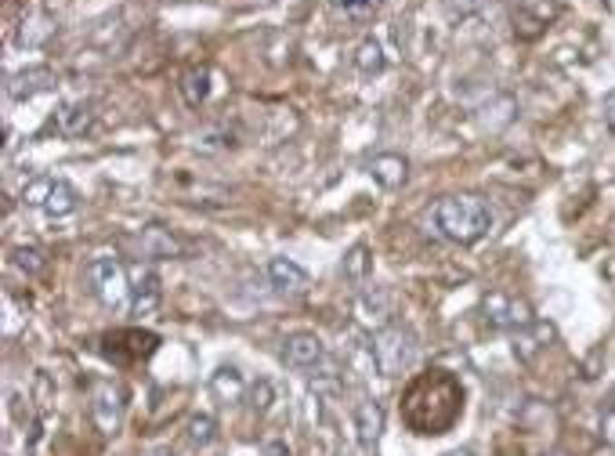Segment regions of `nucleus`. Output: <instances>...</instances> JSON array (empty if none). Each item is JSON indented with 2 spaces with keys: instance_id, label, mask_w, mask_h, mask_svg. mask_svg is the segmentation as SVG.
<instances>
[{
  "instance_id": "obj_3",
  "label": "nucleus",
  "mask_w": 615,
  "mask_h": 456,
  "mask_svg": "<svg viewBox=\"0 0 615 456\" xmlns=\"http://www.w3.org/2000/svg\"><path fill=\"white\" fill-rule=\"evenodd\" d=\"M84 279H87V290L105 304V308H123V304L131 301V276H127V268L109 254H98L87 261L84 268Z\"/></svg>"
},
{
  "instance_id": "obj_2",
  "label": "nucleus",
  "mask_w": 615,
  "mask_h": 456,
  "mask_svg": "<svg viewBox=\"0 0 615 456\" xmlns=\"http://www.w3.org/2000/svg\"><path fill=\"white\" fill-rule=\"evenodd\" d=\"M417 333L409 330V326H398V323H388L384 330H377L373 337V362H377V370L384 377H398V373H406L413 362H417Z\"/></svg>"
},
{
  "instance_id": "obj_19",
  "label": "nucleus",
  "mask_w": 615,
  "mask_h": 456,
  "mask_svg": "<svg viewBox=\"0 0 615 456\" xmlns=\"http://www.w3.org/2000/svg\"><path fill=\"white\" fill-rule=\"evenodd\" d=\"M210 391H214L221 402H239L243 399L246 384H243V377H239L236 366H221V370L210 377Z\"/></svg>"
},
{
  "instance_id": "obj_32",
  "label": "nucleus",
  "mask_w": 615,
  "mask_h": 456,
  "mask_svg": "<svg viewBox=\"0 0 615 456\" xmlns=\"http://www.w3.org/2000/svg\"><path fill=\"white\" fill-rule=\"evenodd\" d=\"M608 4H612V11H615V0H608Z\"/></svg>"
},
{
  "instance_id": "obj_1",
  "label": "nucleus",
  "mask_w": 615,
  "mask_h": 456,
  "mask_svg": "<svg viewBox=\"0 0 615 456\" xmlns=\"http://www.w3.org/2000/svg\"><path fill=\"white\" fill-rule=\"evenodd\" d=\"M431 221H435L442 239L460 243V247H471V243L489 236L492 210L482 196H445V200H438Z\"/></svg>"
},
{
  "instance_id": "obj_4",
  "label": "nucleus",
  "mask_w": 615,
  "mask_h": 456,
  "mask_svg": "<svg viewBox=\"0 0 615 456\" xmlns=\"http://www.w3.org/2000/svg\"><path fill=\"white\" fill-rule=\"evenodd\" d=\"M482 312H485V319H489V326H496V330L518 333V330H525V326L536 323L532 304L521 301V297H514V294H503V290L482 297Z\"/></svg>"
},
{
  "instance_id": "obj_26",
  "label": "nucleus",
  "mask_w": 615,
  "mask_h": 456,
  "mask_svg": "<svg viewBox=\"0 0 615 456\" xmlns=\"http://www.w3.org/2000/svg\"><path fill=\"white\" fill-rule=\"evenodd\" d=\"M333 8L344 11V15H355V19H362V15H369V11H377L380 0H330Z\"/></svg>"
},
{
  "instance_id": "obj_10",
  "label": "nucleus",
  "mask_w": 615,
  "mask_h": 456,
  "mask_svg": "<svg viewBox=\"0 0 615 456\" xmlns=\"http://www.w3.org/2000/svg\"><path fill=\"white\" fill-rule=\"evenodd\" d=\"M355 435H359V446L369 456L377 453L380 435H384V409H380L377 399H362L355 406Z\"/></svg>"
},
{
  "instance_id": "obj_9",
  "label": "nucleus",
  "mask_w": 615,
  "mask_h": 456,
  "mask_svg": "<svg viewBox=\"0 0 615 456\" xmlns=\"http://www.w3.org/2000/svg\"><path fill=\"white\" fill-rule=\"evenodd\" d=\"M322 359H326V348L315 333H290L283 341V362L290 370H315Z\"/></svg>"
},
{
  "instance_id": "obj_13",
  "label": "nucleus",
  "mask_w": 615,
  "mask_h": 456,
  "mask_svg": "<svg viewBox=\"0 0 615 456\" xmlns=\"http://www.w3.org/2000/svg\"><path fill=\"white\" fill-rule=\"evenodd\" d=\"M369 174H373V181H377L380 189H402L409 178V163H406V156L384 152V156H373V160H369Z\"/></svg>"
},
{
  "instance_id": "obj_31",
  "label": "nucleus",
  "mask_w": 615,
  "mask_h": 456,
  "mask_svg": "<svg viewBox=\"0 0 615 456\" xmlns=\"http://www.w3.org/2000/svg\"><path fill=\"white\" fill-rule=\"evenodd\" d=\"M445 456H471L467 449H456V453H445Z\"/></svg>"
},
{
  "instance_id": "obj_17",
  "label": "nucleus",
  "mask_w": 615,
  "mask_h": 456,
  "mask_svg": "<svg viewBox=\"0 0 615 456\" xmlns=\"http://www.w3.org/2000/svg\"><path fill=\"white\" fill-rule=\"evenodd\" d=\"M55 19L37 11V15H29L22 19V29H19V44L22 48H40V44H48V37H55Z\"/></svg>"
},
{
  "instance_id": "obj_28",
  "label": "nucleus",
  "mask_w": 615,
  "mask_h": 456,
  "mask_svg": "<svg viewBox=\"0 0 615 456\" xmlns=\"http://www.w3.org/2000/svg\"><path fill=\"white\" fill-rule=\"evenodd\" d=\"M449 8H453V15H460V19H471L474 11L485 8V0H449Z\"/></svg>"
},
{
  "instance_id": "obj_20",
  "label": "nucleus",
  "mask_w": 615,
  "mask_h": 456,
  "mask_svg": "<svg viewBox=\"0 0 615 456\" xmlns=\"http://www.w3.org/2000/svg\"><path fill=\"white\" fill-rule=\"evenodd\" d=\"M40 210H44L48 218H66V214H73V210H76V192H73V185H66V181H55V189H51L48 203H44Z\"/></svg>"
},
{
  "instance_id": "obj_18",
  "label": "nucleus",
  "mask_w": 615,
  "mask_h": 456,
  "mask_svg": "<svg viewBox=\"0 0 615 456\" xmlns=\"http://www.w3.org/2000/svg\"><path fill=\"white\" fill-rule=\"evenodd\" d=\"M210 80H214V76H210V69L207 66H196V69H189V73L181 76V98H185V102L192 105V109H199V105L207 102L210 98Z\"/></svg>"
},
{
  "instance_id": "obj_25",
  "label": "nucleus",
  "mask_w": 615,
  "mask_h": 456,
  "mask_svg": "<svg viewBox=\"0 0 615 456\" xmlns=\"http://www.w3.org/2000/svg\"><path fill=\"white\" fill-rule=\"evenodd\" d=\"M55 181L58 178H48V174H40V178L26 181V189H22V203L26 207H44L51 196V189H55Z\"/></svg>"
},
{
  "instance_id": "obj_29",
  "label": "nucleus",
  "mask_w": 615,
  "mask_h": 456,
  "mask_svg": "<svg viewBox=\"0 0 615 456\" xmlns=\"http://www.w3.org/2000/svg\"><path fill=\"white\" fill-rule=\"evenodd\" d=\"M601 113H605V127L615 134V91H608V95H605V105H601Z\"/></svg>"
},
{
  "instance_id": "obj_12",
  "label": "nucleus",
  "mask_w": 615,
  "mask_h": 456,
  "mask_svg": "<svg viewBox=\"0 0 615 456\" xmlns=\"http://www.w3.org/2000/svg\"><path fill=\"white\" fill-rule=\"evenodd\" d=\"M138 247H142V257H149V261L181 257L178 236H171V228H163V225H145L142 236H138Z\"/></svg>"
},
{
  "instance_id": "obj_6",
  "label": "nucleus",
  "mask_w": 615,
  "mask_h": 456,
  "mask_svg": "<svg viewBox=\"0 0 615 456\" xmlns=\"http://www.w3.org/2000/svg\"><path fill=\"white\" fill-rule=\"evenodd\" d=\"M156 352V333H142V330H120L113 337H105V355L120 366L127 362H138L145 355Z\"/></svg>"
},
{
  "instance_id": "obj_27",
  "label": "nucleus",
  "mask_w": 615,
  "mask_h": 456,
  "mask_svg": "<svg viewBox=\"0 0 615 456\" xmlns=\"http://www.w3.org/2000/svg\"><path fill=\"white\" fill-rule=\"evenodd\" d=\"M268 402H272V384H268V380H257L254 388H250V409L265 413Z\"/></svg>"
},
{
  "instance_id": "obj_16",
  "label": "nucleus",
  "mask_w": 615,
  "mask_h": 456,
  "mask_svg": "<svg viewBox=\"0 0 615 456\" xmlns=\"http://www.w3.org/2000/svg\"><path fill=\"white\" fill-rule=\"evenodd\" d=\"M268 283H272L275 290L297 294V290L308 286V272H304L297 261H290V257H272V261H268Z\"/></svg>"
},
{
  "instance_id": "obj_11",
  "label": "nucleus",
  "mask_w": 615,
  "mask_h": 456,
  "mask_svg": "<svg viewBox=\"0 0 615 456\" xmlns=\"http://www.w3.org/2000/svg\"><path fill=\"white\" fill-rule=\"evenodd\" d=\"M55 87V73L51 69H22V73H15L8 80V95L15 98V102H29V98L44 95V91H51Z\"/></svg>"
},
{
  "instance_id": "obj_24",
  "label": "nucleus",
  "mask_w": 615,
  "mask_h": 456,
  "mask_svg": "<svg viewBox=\"0 0 615 456\" xmlns=\"http://www.w3.org/2000/svg\"><path fill=\"white\" fill-rule=\"evenodd\" d=\"M355 66L362 69V73H380L384 69V48H380L377 40L369 37V40H362L359 44V51H355Z\"/></svg>"
},
{
  "instance_id": "obj_14",
  "label": "nucleus",
  "mask_w": 615,
  "mask_h": 456,
  "mask_svg": "<svg viewBox=\"0 0 615 456\" xmlns=\"http://www.w3.org/2000/svg\"><path fill=\"white\" fill-rule=\"evenodd\" d=\"M91 124H95V113L87 102H66L55 113V131L66 134V138H80V134L91 131Z\"/></svg>"
},
{
  "instance_id": "obj_30",
  "label": "nucleus",
  "mask_w": 615,
  "mask_h": 456,
  "mask_svg": "<svg viewBox=\"0 0 615 456\" xmlns=\"http://www.w3.org/2000/svg\"><path fill=\"white\" fill-rule=\"evenodd\" d=\"M265 453H268V456H290V453H286L283 446H279V442H272V446H268Z\"/></svg>"
},
{
  "instance_id": "obj_21",
  "label": "nucleus",
  "mask_w": 615,
  "mask_h": 456,
  "mask_svg": "<svg viewBox=\"0 0 615 456\" xmlns=\"http://www.w3.org/2000/svg\"><path fill=\"white\" fill-rule=\"evenodd\" d=\"M11 265L19 268L22 276H40L48 268V254L40 247H15L11 250Z\"/></svg>"
},
{
  "instance_id": "obj_23",
  "label": "nucleus",
  "mask_w": 615,
  "mask_h": 456,
  "mask_svg": "<svg viewBox=\"0 0 615 456\" xmlns=\"http://www.w3.org/2000/svg\"><path fill=\"white\" fill-rule=\"evenodd\" d=\"M369 272H373V257H369V250L362 247V243H355V247L348 250V257H344V276H348L351 283H362Z\"/></svg>"
},
{
  "instance_id": "obj_5",
  "label": "nucleus",
  "mask_w": 615,
  "mask_h": 456,
  "mask_svg": "<svg viewBox=\"0 0 615 456\" xmlns=\"http://www.w3.org/2000/svg\"><path fill=\"white\" fill-rule=\"evenodd\" d=\"M558 15H561L558 0H521L518 15H514V33L521 40H536Z\"/></svg>"
},
{
  "instance_id": "obj_22",
  "label": "nucleus",
  "mask_w": 615,
  "mask_h": 456,
  "mask_svg": "<svg viewBox=\"0 0 615 456\" xmlns=\"http://www.w3.org/2000/svg\"><path fill=\"white\" fill-rule=\"evenodd\" d=\"M189 442L196 449H207L218 442V420L210 417V413H199V417L189 420Z\"/></svg>"
},
{
  "instance_id": "obj_8",
  "label": "nucleus",
  "mask_w": 615,
  "mask_h": 456,
  "mask_svg": "<svg viewBox=\"0 0 615 456\" xmlns=\"http://www.w3.org/2000/svg\"><path fill=\"white\" fill-rule=\"evenodd\" d=\"M91 417H95V428L102 435H113L123 420V391L116 384H98L95 395H91Z\"/></svg>"
},
{
  "instance_id": "obj_15",
  "label": "nucleus",
  "mask_w": 615,
  "mask_h": 456,
  "mask_svg": "<svg viewBox=\"0 0 615 456\" xmlns=\"http://www.w3.org/2000/svg\"><path fill=\"white\" fill-rule=\"evenodd\" d=\"M550 341H554V326L532 323V326H525V330L514 333V355H518L521 362H532Z\"/></svg>"
},
{
  "instance_id": "obj_7",
  "label": "nucleus",
  "mask_w": 615,
  "mask_h": 456,
  "mask_svg": "<svg viewBox=\"0 0 615 456\" xmlns=\"http://www.w3.org/2000/svg\"><path fill=\"white\" fill-rule=\"evenodd\" d=\"M127 276H131V312L134 315L156 312V304H160V297H163V283H160V276H156V268L131 265L127 268Z\"/></svg>"
}]
</instances>
